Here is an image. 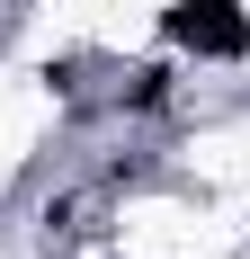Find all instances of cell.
<instances>
[{
    "label": "cell",
    "instance_id": "obj_1",
    "mask_svg": "<svg viewBox=\"0 0 250 259\" xmlns=\"http://www.w3.org/2000/svg\"><path fill=\"white\" fill-rule=\"evenodd\" d=\"M161 36H170L179 54H197V63H232V54H250L241 0H170V9H161Z\"/></svg>",
    "mask_w": 250,
    "mask_h": 259
},
{
    "label": "cell",
    "instance_id": "obj_2",
    "mask_svg": "<svg viewBox=\"0 0 250 259\" xmlns=\"http://www.w3.org/2000/svg\"><path fill=\"white\" fill-rule=\"evenodd\" d=\"M170 99V72H161V63H143V72L125 80V107H161Z\"/></svg>",
    "mask_w": 250,
    "mask_h": 259
}]
</instances>
